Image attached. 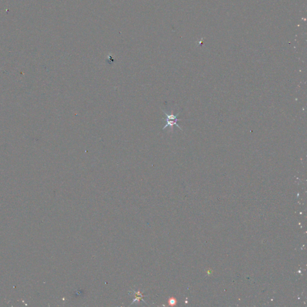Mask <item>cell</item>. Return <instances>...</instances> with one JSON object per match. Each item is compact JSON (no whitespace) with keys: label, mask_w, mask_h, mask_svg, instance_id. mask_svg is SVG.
I'll return each instance as SVG.
<instances>
[{"label":"cell","mask_w":307,"mask_h":307,"mask_svg":"<svg viewBox=\"0 0 307 307\" xmlns=\"http://www.w3.org/2000/svg\"><path fill=\"white\" fill-rule=\"evenodd\" d=\"M163 112H164V115H165L166 116V119H164V118H163V119H164L166 121V123H167V124H166V125H164V127L163 128V130H164L166 128H167L168 126L172 127L173 125H176V126H177V127H178V128H179V129L181 130H182V128H181L180 127H179V125H178V123H177V122H178V121H180V120H181V119H179L177 118V117H178V115H179V114H177V115H173V114L169 115V114H167V113H166V112H164V111H163Z\"/></svg>","instance_id":"6da1fadb"},{"label":"cell","mask_w":307,"mask_h":307,"mask_svg":"<svg viewBox=\"0 0 307 307\" xmlns=\"http://www.w3.org/2000/svg\"><path fill=\"white\" fill-rule=\"evenodd\" d=\"M169 305H175L177 304V300L175 298H170L169 300Z\"/></svg>","instance_id":"7a4b0ae2"}]
</instances>
